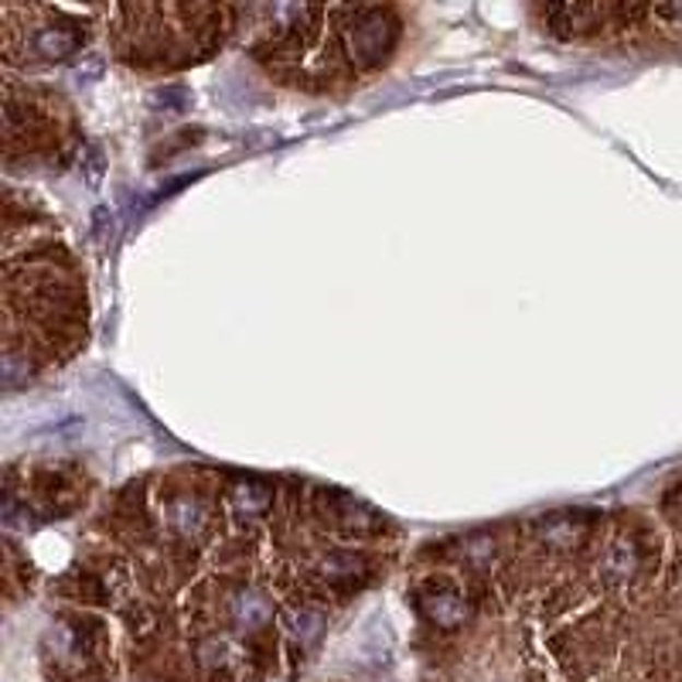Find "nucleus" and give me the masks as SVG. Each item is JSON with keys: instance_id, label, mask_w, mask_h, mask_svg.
Returning <instances> with one entry per match:
<instances>
[{"instance_id": "2", "label": "nucleus", "mask_w": 682, "mask_h": 682, "mask_svg": "<svg viewBox=\"0 0 682 682\" xmlns=\"http://www.w3.org/2000/svg\"><path fill=\"white\" fill-rule=\"evenodd\" d=\"M420 608H423L426 618L437 624V628H458V624L465 621V614H468L461 590L454 584H447V580L426 584L423 593H420Z\"/></svg>"}, {"instance_id": "8", "label": "nucleus", "mask_w": 682, "mask_h": 682, "mask_svg": "<svg viewBox=\"0 0 682 682\" xmlns=\"http://www.w3.org/2000/svg\"><path fill=\"white\" fill-rule=\"evenodd\" d=\"M287 628L301 638V642H315L325 628V618L315 614V611H291L287 618Z\"/></svg>"}, {"instance_id": "4", "label": "nucleus", "mask_w": 682, "mask_h": 682, "mask_svg": "<svg viewBox=\"0 0 682 682\" xmlns=\"http://www.w3.org/2000/svg\"><path fill=\"white\" fill-rule=\"evenodd\" d=\"M230 614H233V624L243 632H252V628H263V624L273 618V604L260 590H239L230 604Z\"/></svg>"}, {"instance_id": "7", "label": "nucleus", "mask_w": 682, "mask_h": 682, "mask_svg": "<svg viewBox=\"0 0 682 682\" xmlns=\"http://www.w3.org/2000/svg\"><path fill=\"white\" fill-rule=\"evenodd\" d=\"M365 571V560L355 553H334L321 563V577L328 584H352Z\"/></svg>"}, {"instance_id": "5", "label": "nucleus", "mask_w": 682, "mask_h": 682, "mask_svg": "<svg viewBox=\"0 0 682 682\" xmlns=\"http://www.w3.org/2000/svg\"><path fill=\"white\" fill-rule=\"evenodd\" d=\"M167 522H170V529H175L178 536L198 539L205 532V526H209V511L202 508V502H198V498H175L167 505Z\"/></svg>"}, {"instance_id": "6", "label": "nucleus", "mask_w": 682, "mask_h": 682, "mask_svg": "<svg viewBox=\"0 0 682 682\" xmlns=\"http://www.w3.org/2000/svg\"><path fill=\"white\" fill-rule=\"evenodd\" d=\"M601 571H604V577L611 584H621V580L635 577V571H638V553H635V546L632 543H614L608 550V556H604Z\"/></svg>"}, {"instance_id": "1", "label": "nucleus", "mask_w": 682, "mask_h": 682, "mask_svg": "<svg viewBox=\"0 0 682 682\" xmlns=\"http://www.w3.org/2000/svg\"><path fill=\"white\" fill-rule=\"evenodd\" d=\"M345 38H349V51L358 66H373L383 59V51L389 48V38H392V27L386 21L383 11H373V8H362L355 11V21L345 27Z\"/></svg>"}, {"instance_id": "3", "label": "nucleus", "mask_w": 682, "mask_h": 682, "mask_svg": "<svg viewBox=\"0 0 682 682\" xmlns=\"http://www.w3.org/2000/svg\"><path fill=\"white\" fill-rule=\"evenodd\" d=\"M27 48H32L35 59H45V62H55V59H66L79 48V35L72 27H59V24H42L35 27V35L27 38Z\"/></svg>"}, {"instance_id": "9", "label": "nucleus", "mask_w": 682, "mask_h": 682, "mask_svg": "<svg viewBox=\"0 0 682 682\" xmlns=\"http://www.w3.org/2000/svg\"><path fill=\"white\" fill-rule=\"evenodd\" d=\"M233 498H236L239 511H246V516H256V511H263L270 505V492L263 485H239L233 492Z\"/></svg>"}]
</instances>
